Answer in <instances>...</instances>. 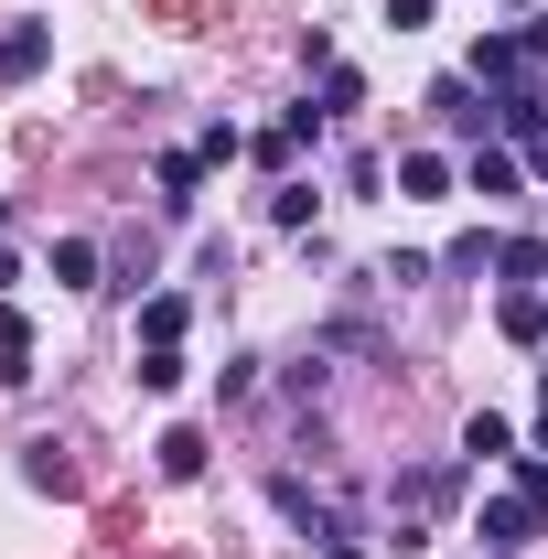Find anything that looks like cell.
Masks as SVG:
<instances>
[{"mask_svg":"<svg viewBox=\"0 0 548 559\" xmlns=\"http://www.w3.org/2000/svg\"><path fill=\"white\" fill-rule=\"evenodd\" d=\"M484 549H527V538H538L548 527V495H527V485H505V495H484Z\"/></svg>","mask_w":548,"mask_h":559,"instance_id":"1","label":"cell"},{"mask_svg":"<svg viewBox=\"0 0 548 559\" xmlns=\"http://www.w3.org/2000/svg\"><path fill=\"white\" fill-rule=\"evenodd\" d=\"M44 55H55V33H44V22H11V33H0V86L44 75Z\"/></svg>","mask_w":548,"mask_h":559,"instance_id":"2","label":"cell"},{"mask_svg":"<svg viewBox=\"0 0 548 559\" xmlns=\"http://www.w3.org/2000/svg\"><path fill=\"white\" fill-rule=\"evenodd\" d=\"M463 463H516V430H505L495 409H474L463 419Z\"/></svg>","mask_w":548,"mask_h":559,"instance_id":"3","label":"cell"},{"mask_svg":"<svg viewBox=\"0 0 548 559\" xmlns=\"http://www.w3.org/2000/svg\"><path fill=\"white\" fill-rule=\"evenodd\" d=\"M183 323H194L183 290H151V301H140V334H151V345H183Z\"/></svg>","mask_w":548,"mask_h":559,"instance_id":"4","label":"cell"},{"mask_svg":"<svg viewBox=\"0 0 548 559\" xmlns=\"http://www.w3.org/2000/svg\"><path fill=\"white\" fill-rule=\"evenodd\" d=\"M463 183H474V194H495V205H505V194H516V151H495V140H484L474 162H463Z\"/></svg>","mask_w":548,"mask_h":559,"instance_id":"5","label":"cell"},{"mask_svg":"<svg viewBox=\"0 0 548 559\" xmlns=\"http://www.w3.org/2000/svg\"><path fill=\"white\" fill-rule=\"evenodd\" d=\"M194 183H205V151H162V205H194Z\"/></svg>","mask_w":548,"mask_h":559,"instance_id":"6","label":"cell"},{"mask_svg":"<svg viewBox=\"0 0 548 559\" xmlns=\"http://www.w3.org/2000/svg\"><path fill=\"white\" fill-rule=\"evenodd\" d=\"M0 377H33V323L0 301Z\"/></svg>","mask_w":548,"mask_h":559,"instance_id":"7","label":"cell"},{"mask_svg":"<svg viewBox=\"0 0 548 559\" xmlns=\"http://www.w3.org/2000/svg\"><path fill=\"white\" fill-rule=\"evenodd\" d=\"M505 334H516V345H548V301L538 290H505Z\"/></svg>","mask_w":548,"mask_h":559,"instance_id":"8","label":"cell"},{"mask_svg":"<svg viewBox=\"0 0 548 559\" xmlns=\"http://www.w3.org/2000/svg\"><path fill=\"white\" fill-rule=\"evenodd\" d=\"M312 108H323V119H355V108H366V86H355V66H323V97H312Z\"/></svg>","mask_w":548,"mask_h":559,"instance_id":"9","label":"cell"},{"mask_svg":"<svg viewBox=\"0 0 548 559\" xmlns=\"http://www.w3.org/2000/svg\"><path fill=\"white\" fill-rule=\"evenodd\" d=\"M55 280H65V290H97V248H86V237H55Z\"/></svg>","mask_w":548,"mask_h":559,"instance_id":"10","label":"cell"},{"mask_svg":"<svg viewBox=\"0 0 548 559\" xmlns=\"http://www.w3.org/2000/svg\"><path fill=\"white\" fill-rule=\"evenodd\" d=\"M162 474H172V485L205 474V430H162Z\"/></svg>","mask_w":548,"mask_h":559,"instance_id":"11","label":"cell"},{"mask_svg":"<svg viewBox=\"0 0 548 559\" xmlns=\"http://www.w3.org/2000/svg\"><path fill=\"white\" fill-rule=\"evenodd\" d=\"M398 183H409V194H452V162H441V151H409Z\"/></svg>","mask_w":548,"mask_h":559,"instance_id":"12","label":"cell"},{"mask_svg":"<svg viewBox=\"0 0 548 559\" xmlns=\"http://www.w3.org/2000/svg\"><path fill=\"white\" fill-rule=\"evenodd\" d=\"M140 388H151V399H172V388H183V355L151 345V355H140Z\"/></svg>","mask_w":548,"mask_h":559,"instance_id":"13","label":"cell"},{"mask_svg":"<svg viewBox=\"0 0 548 559\" xmlns=\"http://www.w3.org/2000/svg\"><path fill=\"white\" fill-rule=\"evenodd\" d=\"M495 270H505V280H538L548 248H538V237H505V248H495Z\"/></svg>","mask_w":548,"mask_h":559,"instance_id":"14","label":"cell"},{"mask_svg":"<svg viewBox=\"0 0 548 559\" xmlns=\"http://www.w3.org/2000/svg\"><path fill=\"white\" fill-rule=\"evenodd\" d=\"M22 474H33V485H55V495L75 485V474H65V452H55V441H33V452H22Z\"/></svg>","mask_w":548,"mask_h":559,"instance_id":"15","label":"cell"},{"mask_svg":"<svg viewBox=\"0 0 548 559\" xmlns=\"http://www.w3.org/2000/svg\"><path fill=\"white\" fill-rule=\"evenodd\" d=\"M270 226H312V183H279V194H270Z\"/></svg>","mask_w":548,"mask_h":559,"instance_id":"16","label":"cell"},{"mask_svg":"<svg viewBox=\"0 0 548 559\" xmlns=\"http://www.w3.org/2000/svg\"><path fill=\"white\" fill-rule=\"evenodd\" d=\"M388 22H398V33H419V22H430V0H388Z\"/></svg>","mask_w":548,"mask_h":559,"instance_id":"17","label":"cell"},{"mask_svg":"<svg viewBox=\"0 0 548 559\" xmlns=\"http://www.w3.org/2000/svg\"><path fill=\"white\" fill-rule=\"evenodd\" d=\"M516 44H527V66H548V11L527 22V33H516Z\"/></svg>","mask_w":548,"mask_h":559,"instance_id":"18","label":"cell"},{"mask_svg":"<svg viewBox=\"0 0 548 559\" xmlns=\"http://www.w3.org/2000/svg\"><path fill=\"white\" fill-rule=\"evenodd\" d=\"M527 162H538V183H548V130H538V140H527Z\"/></svg>","mask_w":548,"mask_h":559,"instance_id":"19","label":"cell"},{"mask_svg":"<svg viewBox=\"0 0 548 559\" xmlns=\"http://www.w3.org/2000/svg\"><path fill=\"white\" fill-rule=\"evenodd\" d=\"M323 559H366V549H323Z\"/></svg>","mask_w":548,"mask_h":559,"instance_id":"20","label":"cell"}]
</instances>
